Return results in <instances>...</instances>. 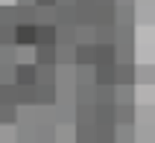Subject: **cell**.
Masks as SVG:
<instances>
[{
    "label": "cell",
    "instance_id": "obj_6",
    "mask_svg": "<svg viewBox=\"0 0 155 143\" xmlns=\"http://www.w3.org/2000/svg\"><path fill=\"white\" fill-rule=\"evenodd\" d=\"M15 85H35V64L32 61H18L15 64Z\"/></svg>",
    "mask_w": 155,
    "mask_h": 143
},
{
    "label": "cell",
    "instance_id": "obj_27",
    "mask_svg": "<svg viewBox=\"0 0 155 143\" xmlns=\"http://www.w3.org/2000/svg\"><path fill=\"white\" fill-rule=\"evenodd\" d=\"M15 6H35V0H15Z\"/></svg>",
    "mask_w": 155,
    "mask_h": 143
},
{
    "label": "cell",
    "instance_id": "obj_15",
    "mask_svg": "<svg viewBox=\"0 0 155 143\" xmlns=\"http://www.w3.org/2000/svg\"><path fill=\"white\" fill-rule=\"evenodd\" d=\"M0 64L15 67L18 64V44H0Z\"/></svg>",
    "mask_w": 155,
    "mask_h": 143
},
{
    "label": "cell",
    "instance_id": "obj_5",
    "mask_svg": "<svg viewBox=\"0 0 155 143\" xmlns=\"http://www.w3.org/2000/svg\"><path fill=\"white\" fill-rule=\"evenodd\" d=\"M15 44L18 47H32L35 44V24H15Z\"/></svg>",
    "mask_w": 155,
    "mask_h": 143
},
{
    "label": "cell",
    "instance_id": "obj_17",
    "mask_svg": "<svg viewBox=\"0 0 155 143\" xmlns=\"http://www.w3.org/2000/svg\"><path fill=\"white\" fill-rule=\"evenodd\" d=\"M56 24L76 26V6H56Z\"/></svg>",
    "mask_w": 155,
    "mask_h": 143
},
{
    "label": "cell",
    "instance_id": "obj_25",
    "mask_svg": "<svg viewBox=\"0 0 155 143\" xmlns=\"http://www.w3.org/2000/svg\"><path fill=\"white\" fill-rule=\"evenodd\" d=\"M152 79V67H135V82H149Z\"/></svg>",
    "mask_w": 155,
    "mask_h": 143
},
{
    "label": "cell",
    "instance_id": "obj_2",
    "mask_svg": "<svg viewBox=\"0 0 155 143\" xmlns=\"http://www.w3.org/2000/svg\"><path fill=\"white\" fill-rule=\"evenodd\" d=\"M32 64H56V44H32Z\"/></svg>",
    "mask_w": 155,
    "mask_h": 143
},
{
    "label": "cell",
    "instance_id": "obj_11",
    "mask_svg": "<svg viewBox=\"0 0 155 143\" xmlns=\"http://www.w3.org/2000/svg\"><path fill=\"white\" fill-rule=\"evenodd\" d=\"M35 85H56V64H35Z\"/></svg>",
    "mask_w": 155,
    "mask_h": 143
},
{
    "label": "cell",
    "instance_id": "obj_9",
    "mask_svg": "<svg viewBox=\"0 0 155 143\" xmlns=\"http://www.w3.org/2000/svg\"><path fill=\"white\" fill-rule=\"evenodd\" d=\"M135 123V108H132L129 102L126 105H117L114 102V126H132Z\"/></svg>",
    "mask_w": 155,
    "mask_h": 143
},
{
    "label": "cell",
    "instance_id": "obj_20",
    "mask_svg": "<svg viewBox=\"0 0 155 143\" xmlns=\"http://www.w3.org/2000/svg\"><path fill=\"white\" fill-rule=\"evenodd\" d=\"M132 88L135 85H114V102H120V105L132 102Z\"/></svg>",
    "mask_w": 155,
    "mask_h": 143
},
{
    "label": "cell",
    "instance_id": "obj_22",
    "mask_svg": "<svg viewBox=\"0 0 155 143\" xmlns=\"http://www.w3.org/2000/svg\"><path fill=\"white\" fill-rule=\"evenodd\" d=\"M3 102H15V82H9V85H0V105ZM18 105V102H15Z\"/></svg>",
    "mask_w": 155,
    "mask_h": 143
},
{
    "label": "cell",
    "instance_id": "obj_26",
    "mask_svg": "<svg viewBox=\"0 0 155 143\" xmlns=\"http://www.w3.org/2000/svg\"><path fill=\"white\" fill-rule=\"evenodd\" d=\"M35 6H56V0H35Z\"/></svg>",
    "mask_w": 155,
    "mask_h": 143
},
{
    "label": "cell",
    "instance_id": "obj_14",
    "mask_svg": "<svg viewBox=\"0 0 155 143\" xmlns=\"http://www.w3.org/2000/svg\"><path fill=\"white\" fill-rule=\"evenodd\" d=\"M94 44H114V24H97L94 26Z\"/></svg>",
    "mask_w": 155,
    "mask_h": 143
},
{
    "label": "cell",
    "instance_id": "obj_29",
    "mask_svg": "<svg viewBox=\"0 0 155 143\" xmlns=\"http://www.w3.org/2000/svg\"><path fill=\"white\" fill-rule=\"evenodd\" d=\"M73 143H94V140H73Z\"/></svg>",
    "mask_w": 155,
    "mask_h": 143
},
{
    "label": "cell",
    "instance_id": "obj_13",
    "mask_svg": "<svg viewBox=\"0 0 155 143\" xmlns=\"http://www.w3.org/2000/svg\"><path fill=\"white\" fill-rule=\"evenodd\" d=\"M35 44H56V24H38L35 26Z\"/></svg>",
    "mask_w": 155,
    "mask_h": 143
},
{
    "label": "cell",
    "instance_id": "obj_16",
    "mask_svg": "<svg viewBox=\"0 0 155 143\" xmlns=\"http://www.w3.org/2000/svg\"><path fill=\"white\" fill-rule=\"evenodd\" d=\"M56 44H76V26L56 24Z\"/></svg>",
    "mask_w": 155,
    "mask_h": 143
},
{
    "label": "cell",
    "instance_id": "obj_3",
    "mask_svg": "<svg viewBox=\"0 0 155 143\" xmlns=\"http://www.w3.org/2000/svg\"><path fill=\"white\" fill-rule=\"evenodd\" d=\"M114 85H135V61H114Z\"/></svg>",
    "mask_w": 155,
    "mask_h": 143
},
{
    "label": "cell",
    "instance_id": "obj_31",
    "mask_svg": "<svg viewBox=\"0 0 155 143\" xmlns=\"http://www.w3.org/2000/svg\"><path fill=\"white\" fill-rule=\"evenodd\" d=\"M18 143H35V140H18Z\"/></svg>",
    "mask_w": 155,
    "mask_h": 143
},
{
    "label": "cell",
    "instance_id": "obj_28",
    "mask_svg": "<svg viewBox=\"0 0 155 143\" xmlns=\"http://www.w3.org/2000/svg\"><path fill=\"white\" fill-rule=\"evenodd\" d=\"M76 0H56V6H73Z\"/></svg>",
    "mask_w": 155,
    "mask_h": 143
},
{
    "label": "cell",
    "instance_id": "obj_18",
    "mask_svg": "<svg viewBox=\"0 0 155 143\" xmlns=\"http://www.w3.org/2000/svg\"><path fill=\"white\" fill-rule=\"evenodd\" d=\"M38 24H56V6H35V26Z\"/></svg>",
    "mask_w": 155,
    "mask_h": 143
},
{
    "label": "cell",
    "instance_id": "obj_4",
    "mask_svg": "<svg viewBox=\"0 0 155 143\" xmlns=\"http://www.w3.org/2000/svg\"><path fill=\"white\" fill-rule=\"evenodd\" d=\"M73 64H94V41L73 44Z\"/></svg>",
    "mask_w": 155,
    "mask_h": 143
},
{
    "label": "cell",
    "instance_id": "obj_1",
    "mask_svg": "<svg viewBox=\"0 0 155 143\" xmlns=\"http://www.w3.org/2000/svg\"><path fill=\"white\" fill-rule=\"evenodd\" d=\"M56 85H35L32 88V105L38 108H53V102H56Z\"/></svg>",
    "mask_w": 155,
    "mask_h": 143
},
{
    "label": "cell",
    "instance_id": "obj_30",
    "mask_svg": "<svg viewBox=\"0 0 155 143\" xmlns=\"http://www.w3.org/2000/svg\"><path fill=\"white\" fill-rule=\"evenodd\" d=\"M94 143H114V140H94Z\"/></svg>",
    "mask_w": 155,
    "mask_h": 143
},
{
    "label": "cell",
    "instance_id": "obj_24",
    "mask_svg": "<svg viewBox=\"0 0 155 143\" xmlns=\"http://www.w3.org/2000/svg\"><path fill=\"white\" fill-rule=\"evenodd\" d=\"M76 41H94V26H76Z\"/></svg>",
    "mask_w": 155,
    "mask_h": 143
},
{
    "label": "cell",
    "instance_id": "obj_21",
    "mask_svg": "<svg viewBox=\"0 0 155 143\" xmlns=\"http://www.w3.org/2000/svg\"><path fill=\"white\" fill-rule=\"evenodd\" d=\"M0 44H15V24H0Z\"/></svg>",
    "mask_w": 155,
    "mask_h": 143
},
{
    "label": "cell",
    "instance_id": "obj_23",
    "mask_svg": "<svg viewBox=\"0 0 155 143\" xmlns=\"http://www.w3.org/2000/svg\"><path fill=\"white\" fill-rule=\"evenodd\" d=\"M0 24H15V3L12 6H0Z\"/></svg>",
    "mask_w": 155,
    "mask_h": 143
},
{
    "label": "cell",
    "instance_id": "obj_8",
    "mask_svg": "<svg viewBox=\"0 0 155 143\" xmlns=\"http://www.w3.org/2000/svg\"><path fill=\"white\" fill-rule=\"evenodd\" d=\"M94 85H114V64H94Z\"/></svg>",
    "mask_w": 155,
    "mask_h": 143
},
{
    "label": "cell",
    "instance_id": "obj_12",
    "mask_svg": "<svg viewBox=\"0 0 155 143\" xmlns=\"http://www.w3.org/2000/svg\"><path fill=\"white\" fill-rule=\"evenodd\" d=\"M73 85H94V64H73Z\"/></svg>",
    "mask_w": 155,
    "mask_h": 143
},
{
    "label": "cell",
    "instance_id": "obj_10",
    "mask_svg": "<svg viewBox=\"0 0 155 143\" xmlns=\"http://www.w3.org/2000/svg\"><path fill=\"white\" fill-rule=\"evenodd\" d=\"M94 64H114V44H94Z\"/></svg>",
    "mask_w": 155,
    "mask_h": 143
},
{
    "label": "cell",
    "instance_id": "obj_7",
    "mask_svg": "<svg viewBox=\"0 0 155 143\" xmlns=\"http://www.w3.org/2000/svg\"><path fill=\"white\" fill-rule=\"evenodd\" d=\"M18 117H21V108H18L15 102H3V105H0V126L15 128Z\"/></svg>",
    "mask_w": 155,
    "mask_h": 143
},
{
    "label": "cell",
    "instance_id": "obj_19",
    "mask_svg": "<svg viewBox=\"0 0 155 143\" xmlns=\"http://www.w3.org/2000/svg\"><path fill=\"white\" fill-rule=\"evenodd\" d=\"M15 24H35V6H15Z\"/></svg>",
    "mask_w": 155,
    "mask_h": 143
}]
</instances>
